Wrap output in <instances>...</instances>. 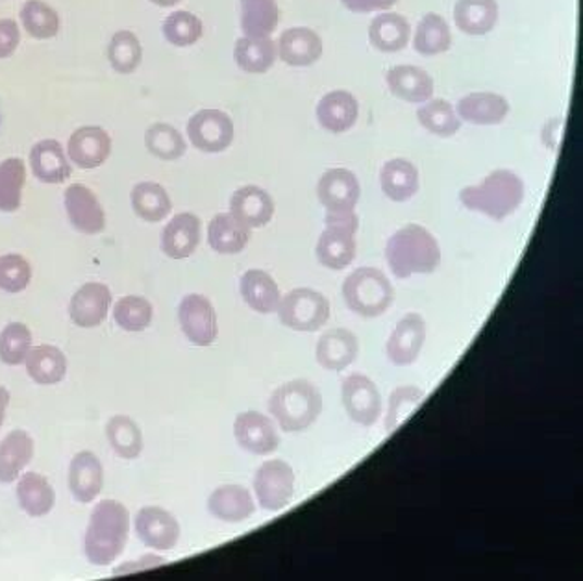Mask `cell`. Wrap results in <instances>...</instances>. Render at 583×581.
<instances>
[{
    "label": "cell",
    "mask_w": 583,
    "mask_h": 581,
    "mask_svg": "<svg viewBox=\"0 0 583 581\" xmlns=\"http://www.w3.org/2000/svg\"><path fill=\"white\" fill-rule=\"evenodd\" d=\"M131 533V511L117 500H102L95 506L84 537V554L95 567H108L117 559Z\"/></svg>",
    "instance_id": "1"
},
{
    "label": "cell",
    "mask_w": 583,
    "mask_h": 581,
    "mask_svg": "<svg viewBox=\"0 0 583 581\" xmlns=\"http://www.w3.org/2000/svg\"><path fill=\"white\" fill-rule=\"evenodd\" d=\"M385 260L397 279L430 274L441 263L439 243L421 224H406L389 237Z\"/></svg>",
    "instance_id": "2"
},
{
    "label": "cell",
    "mask_w": 583,
    "mask_h": 581,
    "mask_svg": "<svg viewBox=\"0 0 583 581\" xmlns=\"http://www.w3.org/2000/svg\"><path fill=\"white\" fill-rule=\"evenodd\" d=\"M459 200L467 210L504 221L522 205L524 182L513 171L497 169L487 174L479 186L466 187L459 193Z\"/></svg>",
    "instance_id": "3"
},
{
    "label": "cell",
    "mask_w": 583,
    "mask_h": 581,
    "mask_svg": "<svg viewBox=\"0 0 583 581\" xmlns=\"http://www.w3.org/2000/svg\"><path fill=\"white\" fill-rule=\"evenodd\" d=\"M269 411L284 432H305L323 411V396L308 380H292L271 395Z\"/></svg>",
    "instance_id": "4"
},
{
    "label": "cell",
    "mask_w": 583,
    "mask_h": 581,
    "mask_svg": "<svg viewBox=\"0 0 583 581\" xmlns=\"http://www.w3.org/2000/svg\"><path fill=\"white\" fill-rule=\"evenodd\" d=\"M343 298L356 316L374 319L384 316L395 300V289L384 272L374 267H361L343 282Z\"/></svg>",
    "instance_id": "5"
},
{
    "label": "cell",
    "mask_w": 583,
    "mask_h": 581,
    "mask_svg": "<svg viewBox=\"0 0 583 581\" xmlns=\"http://www.w3.org/2000/svg\"><path fill=\"white\" fill-rule=\"evenodd\" d=\"M326 228L317 242V260L332 271H342L356 258V232L360 226L355 211L326 213Z\"/></svg>",
    "instance_id": "6"
},
{
    "label": "cell",
    "mask_w": 583,
    "mask_h": 581,
    "mask_svg": "<svg viewBox=\"0 0 583 581\" xmlns=\"http://www.w3.org/2000/svg\"><path fill=\"white\" fill-rule=\"evenodd\" d=\"M280 322L295 332H317L330 319L328 298L323 293L298 287L287 293L278 304Z\"/></svg>",
    "instance_id": "7"
},
{
    "label": "cell",
    "mask_w": 583,
    "mask_h": 581,
    "mask_svg": "<svg viewBox=\"0 0 583 581\" xmlns=\"http://www.w3.org/2000/svg\"><path fill=\"white\" fill-rule=\"evenodd\" d=\"M255 493L261 509L282 511L295 495V470L284 459H271L256 470Z\"/></svg>",
    "instance_id": "8"
},
{
    "label": "cell",
    "mask_w": 583,
    "mask_h": 581,
    "mask_svg": "<svg viewBox=\"0 0 583 581\" xmlns=\"http://www.w3.org/2000/svg\"><path fill=\"white\" fill-rule=\"evenodd\" d=\"M234 121L228 113L206 108L195 113L187 123V137L195 149L208 154H219L234 141Z\"/></svg>",
    "instance_id": "9"
},
{
    "label": "cell",
    "mask_w": 583,
    "mask_h": 581,
    "mask_svg": "<svg viewBox=\"0 0 583 581\" xmlns=\"http://www.w3.org/2000/svg\"><path fill=\"white\" fill-rule=\"evenodd\" d=\"M178 321L187 341L195 347H210L219 335L218 313L210 298L191 293L182 298Z\"/></svg>",
    "instance_id": "10"
},
{
    "label": "cell",
    "mask_w": 583,
    "mask_h": 581,
    "mask_svg": "<svg viewBox=\"0 0 583 581\" xmlns=\"http://www.w3.org/2000/svg\"><path fill=\"white\" fill-rule=\"evenodd\" d=\"M136 535L147 548L152 551H173L181 541V524L173 514L158 506L139 509L134 519Z\"/></svg>",
    "instance_id": "11"
},
{
    "label": "cell",
    "mask_w": 583,
    "mask_h": 581,
    "mask_svg": "<svg viewBox=\"0 0 583 581\" xmlns=\"http://www.w3.org/2000/svg\"><path fill=\"white\" fill-rule=\"evenodd\" d=\"M343 408L361 427H373L382 415V396L371 378L352 374L343 382Z\"/></svg>",
    "instance_id": "12"
},
{
    "label": "cell",
    "mask_w": 583,
    "mask_h": 581,
    "mask_svg": "<svg viewBox=\"0 0 583 581\" xmlns=\"http://www.w3.org/2000/svg\"><path fill=\"white\" fill-rule=\"evenodd\" d=\"M361 187L356 174L348 169H328L317 184V197L326 213H348L360 202Z\"/></svg>",
    "instance_id": "13"
},
{
    "label": "cell",
    "mask_w": 583,
    "mask_h": 581,
    "mask_svg": "<svg viewBox=\"0 0 583 581\" xmlns=\"http://www.w3.org/2000/svg\"><path fill=\"white\" fill-rule=\"evenodd\" d=\"M69 223L80 234L97 235L104 232L106 213L99 198L84 184H71L63 195Z\"/></svg>",
    "instance_id": "14"
},
{
    "label": "cell",
    "mask_w": 583,
    "mask_h": 581,
    "mask_svg": "<svg viewBox=\"0 0 583 581\" xmlns=\"http://www.w3.org/2000/svg\"><path fill=\"white\" fill-rule=\"evenodd\" d=\"M234 435H236L237 445L255 456H269L280 445L278 430L274 427L273 419L258 411H245V413L237 415L236 422H234Z\"/></svg>",
    "instance_id": "15"
},
{
    "label": "cell",
    "mask_w": 583,
    "mask_h": 581,
    "mask_svg": "<svg viewBox=\"0 0 583 581\" xmlns=\"http://www.w3.org/2000/svg\"><path fill=\"white\" fill-rule=\"evenodd\" d=\"M112 154V137L100 126H80L76 128L67 143V156L76 168L97 169L106 163Z\"/></svg>",
    "instance_id": "16"
},
{
    "label": "cell",
    "mask_w": 583,
    "mask_h": 581,
    "mask_svg": "<svg viewBox=\"0 0 583 581\" xmlns=\"http://www.w3.org/2000/svg\"><path fill=\"white\" fill-rule=\"evenodd\" d=\"M110 306H112L110 287L100 282H87L71 298L69 316L80 329H97L106 321Z\"/></svg>",
    "instance_id": "17"
},
{
    "label": "cell",
    "mask_w": 583,
    "mask_h": 581,
    "mask_svg": "<svg viewBox=\"0 0 583 581\" xmlns=\"http://www.w3.org/2000/svg\"><path fill=\"white\" fill-rule=\"evenodd\" d=\"M426 341V324L419 313H408L398 321L387 341V358L393 366L408 367L415 363L421 356L422 347Z\"/></svg>",
    "instance_id": "18"
},
{
    "label": "cell",
    "mask_w": 583,
    "mask_h": 581,
    "mask_svg": "<svg viewBox=\"0 0 583 581\" xmlns=\"http://www.w3.org/2000/svg\"><path fill=\"white\" fill-rule=\"evenodd\" d=\"M278 58L292 67H310L323 57V39L306 26H295L280 36Z\"/></svg>",
    "instance_id": "19"
},
{
    "label": "cell",
    "mask_w": 583,
    "mask_h": 581,
    "mask_svg": "<svg viewBox=\"0 0 583 581\" xmlns=\"http://www.w3.org/2000/svg\"><path fill=\"white\" fill-rule=\"evenodd\" d=\"M104 487V467L94 452H78L69 465V489L80 504H91Z\"/></svg>",
    "instance_id": "20"
},
{
    "label": "cell",
    "mask_w": 583,
    "mask_h": 581,
    "mask_svg": "<svg viewBox=\"0 0 583 581\" xmlns=\"http://www.w3.org/2000/svg\"><path fill=\"white\" fill-rule=\"evenodd\" d=\"M202 223L195 213H178L162 232V250L171 260H186L199 248Z\"/></svg>",
    "instance_id": "21"
},
{
    "label": "cell",
    "mask_w": 583,
    "mask_h": 581,
    "mask_svg": "<svg viewBox=\"0 0 583 581\" xmlns=\"http://www.w3.org/2000/svg\"><path fill=\"white\" fill-rule=\"evenodd\" d=\"M230 213L247 228H263L274 217V200L265 189L245 186L230 198Z\"/></svg>",
    "instance_id": "22"
},
{
    "label": "cell",
    "mask_w": 583,
    "mask_h": 581,
    "mask_svg": "<svg viewBox=\"0 0 583 581\" xmlns=\"http://www.w3.org/2000/svg\"><path fill=\"white\" fill-rule=\"evenodd\" d=\"M360 353V343L350 330L334 329L321 335L317 343V363L326 371H345L355 363Z\"/></svg>",
    "instance_id": "23"
},
{
    "label": "cell",
    "mask_w": 583,
    "mask_h": 581,
    "mask_svg": "<svg viewBox=\"0 0 583 581\" xmlns=\"http://www.w3.org/2000/svg\"><path fill=\"white\" fill-rule=\"evenodd\" d=\"M317 121L324 131L343 134L355 126L360 115V104L355 95L345 89H335L324 95L317 104Z\"/></svg>",
    "instance_id": "24"
},
{
    "label": "cell",
    "mask_w": 583,
    "mask_h": 581,
    "mask_svg": "<svg viewBox=\"0 0 583 581\" xmlns=\"http://www.w3.org/2000/svg\"><path fill=\"white\" fill-rule=\"evenodd\" d=\"M30 169L44 184H63L71 176V160L57 139H44L30 150Z\"/></svg>",
    "instance_id": "25"
},
{
    "label": "cell",
    "mask_w": 583,
    "mask_h": 581,
    "mask_svg": "<svg viewBox=\"0 0 583 581\" xmlns=\"http://www.w3.org/2000/svg\"><path fill=\"white\" fill-rule=\"evenodd\" d=\"M208 511L215 519L237 524L249 520L256 511L255 498L243 485H221L208 498Z\"/></svg>",
    "instance_id": "26"
},
{
    "label": "cell",
    "mask_w": 583,
    "mask_h": 581,
    "mask_svg": "<svg viewBox=\"0 0 583 581\" xmlns=\"http://www.w3.org/2000/svg\"><path fill=\"white\" fill-rule=\"evenodd\" d=\"M387 86L397 99L421 104L434 94V81L424 69L415 65H397L387 73Z\"/></svg>",
    "instance_id": "27"
},
{
    "label": "cell",
    "mask_w": 583,
    "mask_h": 581,
    "mask_svg": "<svg viewBox=\"0 0 583 581\" xmlns=\"http://www.w3.org/2000/svg\"><path fill=\"white\" fill-rule=\"evenodd\" d=\"M239 289L243 300L249 304L250 310L258 311L261 316H269L278 310L282 295L276 280L269 272L250 269L243 274Z\"/></svg>",
    "instance_id": "28"
},
{
    "label": "cell",
    "mask_w": 583,
    "mask_h": 581,
    "mask_svg": "<svg viewBox=\"0 0 583 581\" xmlns=\"http://www.w3.org/2000/svg\"><path fill=\"white\" fill-rule=\"evenodd\" d=\"M34 458V440L25 430H13L0 443V483L20 480Z\"/></svg>",
    "instance_id": "29"
},
{
    "label": "cell",
    "mask_w": 583,
    "mask_h": 581,
    "mask_svg": "<svg viewBox=\"0 0 583 581\" xmlns=\"http://www.w3.org/2000/svg\"><path fill=\"white\" fill-rule=\"evenodd\" d=\"M456 113L466 123L480 124V126L500 124L504 119L508 118L509 102L498 94H487V91L471 94L459 99Z\"/></svg>",
    "instance_id": "30"
},
{
    "label": "cell",
    "mask_w": 583,
    "mask_h": 581,
    "mask_svg": "<svg viewBox=\"0 0 583 581\" xmlns=\"http://www.w3.org/2000/svg\"><path fill=\"white\" fill-rule=\"evenodd\" d=\"M454 21L463 34L485 36L497 26V0H458L454 8Z\"/></svg>",
    "instance_id": "31"
},
{
    "label": "cell",
    "mask_w": 583,
    "mask_h": 581,
    "mask_svg": "<svg viewBox=\"0 0 583 581\" xmlns=\"http://www.w3.org/2000/svg\"><path fill=\"white\" fill-rule=\"evenodd\" d=\"M380 186L393 202H406L419 191V171L411 161L395 158L382 168Z\"/></svg>",
    "instance_id": "32"
},
{
    "label": "cell",
    "mask_w": 583,
    "mask_h": 581,
    "mask_svg": "<svg viewBox=\"0 0 583 581\" xmlns=\"http://www.w3.org/2000/svg\"><path fill=\"white\" fill-rule=\"evenodd\" d=\"M17 502L26 515L39 519L54 509L57 493L44 474L26 472L17 483Z\"/></svg>",
    "instance_id": "33"
},
{
    "label": "cell",
    "mask_w": 583,
    "mask_h": 581,
    "mask_svg": "<svg viewBox=\"0 0 583 581\" xmlns=\"http://www.w3.org/2000/svg\"><path fill=\"white\" fill-rule=\"evenodd\" d=\"M28 376L38 385H57L67 376V358L58 347L39 345L25 359Z\"/></svg>",
    "instance_id": "34"
},
{
    "label": "cell",
    "mask_w": 583,
    "mask_h": 581,
    "mask_svg": "<svg viewBox=\"0 0 583 581\" xmlns=\"http://www.w3.org/2000/svg\"><path fill=\"white\" fill-rule=\"evenodd\" d=\"M250 242V228L239 223L232 213H219L208 226V243L218 254L234 256L247 248Z\"/></svg>",
    "instance_id": "35"
},
{
    "label": "cell",
    "mask_w": 583,
    "mask_h": 581,
    "mask_svg": "<svg viewBox=\"0 0 583 581\" xmlns=\"http://www.w3.org/2000/svg\"><path fill=\"white\" fill-rule=\"evenodd\" d=\"M411 26L400 13H382L369 26V41L380 52H398L410 44Z\"/></svg>",
    "instance_id": "36"
},
{
    "label": "cell",
    "mask_w": 583,
    "mask_h": 581,
    "mask_svg": "<svg viewBox=\"0 0 583 581\" xmlns=\"http://www.w3.org/2000/svg\"><path fill=\"white\" fill-rule=\"evenodd\" d=\"M278 58V49L271 38H250L243 36L234 47V60L237 67L250 75H263L273 69Z\"/></svg>",
    "instance_id": "37"
},
{
    "label": "cell",
    "mask_w": 583,
    "mask_h": 581,
    "mask_svg": "<svg viewBox=\"0 0 583 581\" xmlns=\"http://www.w3.org/2000/svg\"><path fill=\"white\" fill-rule=\"evenodd\" d=\"M132 210L147 223H162L173 210V202L165 187L156 182H139L131 193Z\"/></svg>",
    "instance_id": "38"
},
{
    "label": "cell",
    "mask_w": 583,
    "mask_h": 581,
    "mask_svg": "<svg viewBox=\"0 0 583 581\" xmlns=\"http://www.w3.org/2000/svg\"><path fill=\"white\" fill-rule=\"evenodd\" d=\"M241 30L250 38H271L280 23L278 0H239Z\"/></svg>",
    "instance_id": "39"
},
{
    "label": "cell",
    "mask_w": 583,
    "mask_h": 581,
    "mask_svg": "<svg viewBox=\"0 0 583 581\" xmlns=\"http://www.w3.org/2000/svg\"><path fill=\"white\" fill-rule=\"evenodd\" d=\"M106 437L119 458H139L144 452V433L128 415H115L106 427Z\"/></svg>",
    "instance_id": "40"
},
{
    "label": "cell",
    "mask_w": 583,
    "mask_h": 581,
    "mask_svg": "<svg viewBox=\"0 0 583 581\" xmlns=\"http://www.w3.org/2000/svg\"><path fill=\"white\" fill-rule=\"evenodd\" d=\"M20 20L26 34L39 41L57 38L62 26L57 10L45 0H26L21 8Z\"/></svg>",
    "instance_id": "41"
},
{
    "label": "cell",
    "mask_w": 583,
    "mask_h": 581,
    "mask_svg": "<svg viewBox=\"0 0 583 581\" xmlns=\"http://www.w3.org/2000/svg\"><path fill=\"white\" fill-rule=\"evenodd\" d=\"M452 45V32L439 13H426L417 26L413 47L422 57H437L447 52Z\"/></svg>",
    "instance_id": "42"
},
{
    "label": "cell",
    "mask_w": 583,
    "mask_h": 581,
    "mask_svg": "<svg viewBox=\"0 0 583 581\" xmlns=\"http://www.w3.org/2000/svg\"><path fill=\"white\" fill-rule=\"evenodd\" d=\"M108 62L119 75H132L144 62V45L131 30H119L108 44Z\"/></svg>",
    "instance_id": "43"
},
{
    "label": "cell",
    "mask_w": 583,
    "mask_h": 581,
    "mask_svg": "<svg viewBox=\"0 0 583 581\" xmlns=\"http://www.w3.org/2000/svg\"><path fill=\"white\" fill-rule=\"evenodd\" d=\"M26 165L21 158L0 161V211L15 213L23 205Z\"/></svg>",
    "instance_id": "44"
},
{
    "label": "cell",
    "mask_w": 583,
    "mask_h": 581,
    "mask_svg": "<svg viewBox=\"0 0 583 581\" xmlns=\"http://www.w3.org/2000/svg\"><path fill=\"white\" fill-rule=\"evenodd\" d=\"M145 147L158 160H181L186 154V139L173 124L154 123L145 132Z\"/></svg>",
    "instance_id": "45"
},
{
    "label": "cell",
    "mask_w": 583,
    "mask_h": 581,
    "mask_svg": "<svg viewBox=\"0 0 583 581\" xmlns=\"http://www.w3.org/2000/svg\"><path fill=\"white\" fill-rule=\"evenodd\" d=\"M113 319L117 322L119 329L137 334L149 329L150 322L154 319V308L147 298L128 295L113 306Z\"/></svg>",
    "instance_id": "46"
},
{
    "label": "cell",
    "mask_w": 583,
    "mask_h": 581,
    "mask_svg": "<svg viewBox=\"0 0 583 581\" xmlns=\"http://www.w3.org/2000/svg\"><path fill=\"white\" fill-rule=\"evenodd\" d=\"M417 119L426 131L439 137H452L461 126L456 108L443 99L430 100L419 108Z\"/></svg>",
    "instance_id": "47"
},
{
    "label": "cell",
    "mask_w": 583,
    "mask_h": 581,
    "mask_svg": "<svg viewBox=\"0 0 583 581\" xmlns=\"http://www.w3.org/2000/svg\"><path fill=\"white\" fill-rule=\"evenodd\" d=\"M30 348L32 332L23 322H10L0 332V361L4 366H23Z\"/></svg>",
    "instance_id": "48"
},
{
    "label": "cell",
    "mask_w": 583,
    "mask_h": 581,
    "mask_svg": "<svg viewBox=\"0 0 583 581\" xmlns=\"http://www.w3.org/2000/svg\"><path fill=\"white\" fill-rule=\"evenodd\" d=\"M202 21L191 12H174L163 21V36L174 47H191L202 38Z\"/></svg>",
    "instance_id": "49"
},
{
    "label": "cell",
    "mask_w": 583,
    "mask_h": 581,
    "mask_svg": "<svg viewBox=\"0 0 583 581\" xmlns=\"http://www.w3.org/2000/svg\"><path fill=\"white\" fill-rule=\"evenodd\" d=\"M424 400V391L415 385H400L393 391L389 396V408H387V419H385V430L392 433L397 428L402 427L408 421L413 411L421 406Z\"/></svg>",
    "instance_id": "50"
},
{
    "label": "cell",
    "mask_w": 583,
    "mask_h": 581,
    "mask_svg": "<svg viewBox=\"0 0 583 581\" xmlns=\"http://www.w3.org/2000/svg\"><path fill=\"white\" fill-rule=\"evenodd\" d=\"M32 267L21 254L0 256V289L7 293H21L30 285Z\"/></svg>",
    "instance_id": "51"
},
{
    "label": "cell",
    "mask_w": 583,
    "mask_h": 581,
    "mask_svg": "<svg viewBox=\"0 0 583 581\" xmlns=\"http://www.w3.org/2000/svg\"><path fill=\"white\" fill-rule=\"evenodd\" d=\"M21 44V28L17 21L0 20V60L15 54Z\"/></svg>",
    "instance_id": "52"
},
{
    "label": "cell",
    "mask_w": 583,
    "mask_h": 581,
    "mask_svg": "<svg viewBox=\"0 0 583 581\" xmlns=\"http://www.w3.org/2000/svg\"><path fill=\"white\" fill-rule=\"evenodd\" d=\"M343 7L355 13L380 12L395 7L398 0H342Z\"/></svg>",
    "instance_id": "53"
},
{
    "label": "cell",
    "mask_w": 583,
    "mask_h": 581,
    "mask_svg": "<svg viewBox=\"0 0 583 581\" xmlns=\"http://www.w3.org/2000/svg\"><path fill=\"white\" fill-rule=\"evenodd\" d=\"M163 563H165V559H163V557L147 556L144 557L141 561H131L126 563V565H123V567H119V569L115 570V574H131V572H137V570L152 569V567H162Z\"/></svg>",
    "instance_id": "54"
},
{
    "label": "cell",
    "mask_w": 583,
    "mask_h": 581,
    "mask_svg": "<svg viewBox=\"0 0 583 581\" xmlns=\"http://www.w3.org/2000/svg\"><path fill=\"white\" fill-rule=\"evenodd\" d=\"M8 406H10V391L0 385V428L4 424V419H7Z\"/></svg>",
    "instance_id": "55"
},
{
    "label": "cell",
    "mask_w": 583,
    "mask_h": 581,
    "mask_svg": "<svg viewBox=\"0 0 583 581\" xmlns=\"http://www.w3.org/2000/svg\"><path fill=\"white\" fill-rule=\"evenodd\" d=\"M150 2L160 8H173L176 4H181L182 0H150Z\"/></svg>",
    "instance_id": "56"
}]
</instances>
